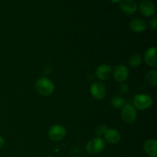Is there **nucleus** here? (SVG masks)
<instances>
[{"instance_id": "nucleus-1", "label": "nucleus", "mask_w": 157, "mask_h": 157, "mask_svg": "<svg viewBox=\"0 0 157 157\" xmlns=\"http://www.w3.org/2000/svg\"><path fill=\"white\" fill-rule=\"evenodd\" d=\"M35 87L37 92L42 96H50L55 91L54 83L45 77L38 78L35 81Z\"/></svg>"}, {"instance_id": "nucleus-2", "label": "nucleus", "mask_w": 157, "mask_h": 157, "mask_svg": "<svg viewBox=\"0 0 157 157\" xmlns=\"http://www.w3.org/2000/svg\"><path fill=\"white\" fill-rule=\"evenodd\" d=\"M106 144L101 137H95L90 140L86 144V151L91 155H96L101 153L105 149Z\"/></svg>"}, {"instance_id": "nucleus-3", "label": "nucleus", "mask_w": 157, "mask_h": 157, "mask_svg": "<svg viewBox=\"0 0 157 157\" xmlns=\"http://www.w3.org/2000/svg\"><path fill=\"white\" fill-rule=\"evenodd\" d=\"M133 102L135 108L140 110H146L152 106L153 99L148 94H137L135 96Z\"/></svg>"}, {"instance_id": "nucleus-4", "label": "nucleus", "mask_w": 157, "mask_h": 157, "mask_svg": "<svg viewBox=\"0 0 157 157\" xmlns=\"http://www.w3.org/2000/svg\"><path fill=\"white\" fill-rule=\"evenodd\" d=\"M90 93L94 99L102 100L107 94V88L103 83L96 81L90 85Z\"/></svg>"}, {"instance_id": "nucleus-5", "label": "nucleus", "mask_w": 157, "mask_h": 157, "mask_svg": "<svg viewBox=\"0 0 157 157\" xmlns=\"http://www.w3.org/2000/svg\"><path fill=\"white\" fill-rule=\"evenodd\" d=\"M67 133L66 128L62 125L56 124L50 127L48 130V136L53 141H59L64 139Z\"/></svg>"}, {"instance_id": "nucleus-6", "label": "nucleus", "mask_w": 157, "mask_h": 157, "mask_svg": "<svg viewBox=\"0 0 157 157\" xmlns=\"http://www.w3.org/2000/svg\"><path fill=\"white\" fill-rule=\"evenodd\" d=\"M136 116H137V112L136 108L130 104H126L121 110V117L124 122L127 124L134 122L135 120L136 119Z\"/></svg>"}, {"instance_id": "nucleus-7", "label": "nucleus", "mask_w": 157, "mask_h": 157, "mask_svg": "<svg viewBox=\"0 0 157 157\" xmlns=\"http://www.w3.org/2000/svg\"><path fill=\"white\" fill-rule=\"evenodd\" d=\"M140 11L146 17L153 16L156 13L154 3L150 0H142L139 5Z\"/></svg>"}, {"instance_id": "nucleus-8", "label": "nucleus", "mask_w": 157, "mask_h": 157, "mask_svg": "<svg viewBox=\"0 0 157 157\" xmlns=\"http://www.w3.org/2000/svg\"><path fill=\"white\" fill-rule=\"evenodd\" d=\"M113 75L115 81L120 83H123L128 78L129 70L126 66L123 65V64H119L115 67Z\"/></svg>"}, {"instance_id": "nucleus-9", "label": "nucleus", "mask_w": 157, "mask_h": 157, "mask_svg": "<svg viewBox=\"0 0 157 157\" xmlns=\"http://www.w3.org/2000/svg\"><path fill=\"white\" fill-rule=\"evenodd\" d=\"M120 8L127 15H133L137 11L138 5L134 0H122L120 2Z\"/></svg>"}, {"instance_id": "nucleus-10", "label": "nucleus", "mask_w": 157, "mask_h": 157, "mask_svg": "<svg viewBox=\"0 0 157 157\" xmlns=\"http://www.w3.org/2000/svg\"><path fill=\"white\" fill-rule=\"evenodd\" d=\"M112 73L111 67L108 64H101L96 69L95 75L101 81H106L110 77Z\"/></svg>"}, {"instance_id": "nucleus-11", "label": "nucleus", "mask_w": 157, "mask_h": 157, "mask_svg": "<svg viewBox=\"0 0 157 157\" xmlns=\"http://www.w3.org/2000/svg\"><path fill=\"white\" fill-rule=\"evenodd\" d=\"M157 49L156 47H151L146 51L144 54L145 61L149 66L153 67H156L157 66V57H156Z\"/></svg>"}, {"instance_id": "nucleus-12", "label": "nucleus", "mask_w": 157, "mask_h": 157, "mask_svg": "<svg viewBox=\"0 0 157 157\" xmlns=\"http://www.w3.org/2000/svg\"><path fill=\"white\" fill-rule=\"evenodd\" d=\"M104 139L110 144H116L121 140V134L115 129L107 128L104 134Z\"/></svg>"}, {"instance_id": "nucleus-13", "label": "nucleus", "mask_w": 157, "mask_h": 157, "mask_svg": "<svg viewBox=\"0 0 157 157\" xmlns=\"http://www.w3.org/2000/svg\"><path fill=\"white\" fill-rule=\"evenodd\" d=\"M144 150L149 156H157V141L154 139H150L146 141L144 144Z\"/></svg>"}, {"instance_id": "nucleus-14", "label": "nucleus", "mask_w": 157, "mask_h": 157, "mask_svg": "<svg viewBox=\"0 0 157 157\" xmlns=\"http://www.w3.org/2000/svg\"><path fill=\"white\" fill-rule=\"evenodd\" d=\"M130 27L133 32H136V33H141V32L146 31L147 24H146L145 21L141 18H134L130 21Z\"/></svg>"}, {"instance_id": "nucleus-15", "label": "nucleus", "mask_w": 157, "mask_h": 157, "mask_svg": "<svg viewBox=\"0 0 157 157\" xmlns=\"http://www.w3.org/2000/svg\"><path fill=\"white\" fill-rule=\"evenodd\" d=\"M110 104L113 108L119 109L124 107L126 105V101L122 97L115 96L112 98L111 101H110Z\"/></svg>"}, {"instance_id": "nucleus-16", "label": "nucleus", "mask_w": 157, "mask_h": 157, "mask_svg": "<svg viewBox=\"0 0 157 157\" xmlns=\"http://www.w3.org/2000/svg\"><path fill=\"white\" fill-rule=\"evenodd\" d=\"M128 62L130 67L135 68V67H139L141 64V63H142V58H141L140 54H134V55L130 56V58H129Z\"/></svg>"}, {"instance_id": "nucleus-17", "label": "nucleus", "mask_w": 157, "mask_h": 157, "mask_svg": "<svg viewBox=\"0 0 157 157\" xmlns=\"http://www.w3.org/2000/svg\"><path fill=\"white\" fill-rule=\"evenodd\" d=\"M146 81L151 86H156L157 84V71L155 70L150 71L146 75Z\"/></svg>"}, {"instance_id": "nucleus-18", "label": "nucleus", "mask_w": 157, "mask_h": 157, "mask_svg": "<svg viewBox=\"0 0 157 157\" xmlns=\"http://www.w3.org/2000/svg\"><path fill=\"white\" fill-rule=\"evenodd\" d=\"M107 128H108V127L106 125H101L99 126V127H97L96 128L94 129V133L97 136V137H101L102 135H104Z\"/></svg>"}, {"instance_id": "nucleus-19", "label": "nucleus", "mask_w": 157, "mask_h": 157, "mask_svg": "<svg viewBox=\"0 0 157 157\" xmlns=\"http://www.w3.org/2000/svg\"><path fill=\"white\" fill-rule=\"evenodd\" d=\"M120 90H121V92L123 94H126L129 93V91H130V87L128 86V84L123 83L120 85Z\"/></svg>"}, {"instance_id": "nucleus-20", "label": "nucleus", "mask_w": 157, "mask_h": 157, "mask_svg": "<svg viewBox=\"0 0 157 157\" xmlns=\"http://www.w3.org/2000/svg\"><path fill=\"white\" fill-rule=\"evenodd\" d=\"M81 153V150H80L79 147H75L71 149V155L74 157L78 156Z\"/></svg>"}, {"instance_id": "nucleus-21", "label": "nucleus", "mask_w": 157, "mask_h": 157, "mask_svg": "<svg viewBox=\"0 0 157 157\" xmlns=\"http://www.w3.org/2000/svg\"><path fill=\"white\" fill-rule=\"evenodd\" d=\"M150 26L153 30H156L157 29V21L156 17H153L150 21Z\"/></svg>"}, {"instance_id": "nucleus-22", "label": "nucleus", "mask_w": 157, "mask_h": 157, "mask_svg": "<svg viewBox=\"0 0 157 157\" xmlns=\"http://www.w3.org/2000/svg\"><path fill=\"white\" fill-rule=\"evenodd\" d=\"M51 71H52V68H51L50 66L49 65L44 66V68H43V73H44V75H49Z\"/></svg>"}, {"instance_id": "nucleus-23", "label": "nucleus", "mask_w": 157, "mask_h": 157, "mask_svg": "<svg viewBox=\"0 0 157 157\" xmlns=\"http://www.w3.org/2000/svg\"><path fill=\"white\" fill-rule=\"evenodd\" d=\"M4 145H5L4 138H3L2 136H0V150L4 147Z\"/></svg>"}, {"instance_id": "nucleus-24", "label": "nucleus", "mask_w": 157, "mask_h": 157, "mask_svg": "<svg viewBox=\"0 0 157 157\" xmlns=\"http://www.w3.org/2000/svg\"><path fill=\"white\" fill-rule=\"evenodd\" d=\"M110 1L111 2L115 3V4H116V3H120L122 0H110Z\"/></svg>"}, {"instance_id": "nucleus-25", "label": "nucleus", "mask_w": 157, "mask_h": 157, "mask_svg": "<svg viewBox=\"0 0 157 157\" xmlns=\"http://www.w3.org/2000/svg\"><path fill=\"white\" fill-rule=\"evenodd\" d=\"M46 157H54V156H47Z\"/></svg>"}]
</instances>
